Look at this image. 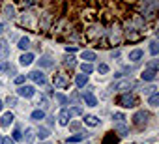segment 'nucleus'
Here are the masks:
<instances>
[{
  "mask_svg": "<svg viewBox=\"0 0 159 144\" xmlns=\"http://www.w3.org/2000/svg\"><path fill=\"white\" fill-rule=\"evenodd\" d=\"M122 34H124V38H125L129 43H137V41H140V39L144 38V34H142V32H139V30L133 26V23H131V21L124 25V28H122Z\"/></svg>",
  "mask_w": 159,
  "mask_h": 144,
  "instance_id": "f257e3e1",
  "label": "nucleus"
},
{
  "mask_svg": "<svg viewBox=\"0 0 159 144\" xmlns=\"http://www.w3.org/2000/svg\"><path fill=\"white\" fill-rule=\"evenodd\" d=\"M157 2H142L140 4V10H142V13H140V17L146 21V19H153L155 17V10H157Z\"/></svg>",
  "mask_w": 159,
  "mask_h": 144,
  "instance_id": "f03ea898",
  "label": "nucleus"
},
{
  "mask_svg": "<svg viewBox=\"0 0 159 144\" xmlns=\"http://www.w3.org/2000/svg\"><path fill=\"white\" fill-rule=\"evenodd\" d=\"M103 34H105L103 26L96 23V25H92V26L86 30V39H90V41H98V43H99V39L103 38Z\"/></svg>",
  "mask_w": 159,
  "mask_h": 144,
  "instance_id": "7ed1b4c3",
  "label": "nucleus"
},
{
  "mask_svg": "<svg viewBox=\"0 0 159 144\" xmlns=\"http://www.w3.org/2000/svg\"><path fill=\"white\" fill-rule=\"evenodd\" d=\"M120 41H122V26L114 21V25L109 30V43L111 45H118Z\"/></svg>",
  "mask_w": 159,
  "mask_h": 144,
  "instance_id": "20e7f679",
  "label": "nucleus"
},
{
  "mask_svg": "<svg viewBox=\"0 0 159 144\" xmlns=\"http://www.w3.org/2000/svg\"><path fill=\"white\" fill-rule=\"evenodd\" d=\"M133 125L135 127H139V129H142L146 124H148V120H150V114L148 112H144V110H137L135 114H133Z\"/></svg>",
  "mask_w": 159,
  "mask_h": 144,
  "instance_id": "39448f33",
  "label": "nucleus"
},
{
  "mask_svg": "<svg viewBox=\"0 0 159 144\" xmlns=\"http://www.w3.org/2000/svg\"><path fill=\"white\" fill-rule=\"evenodd\" d=\"M52 84H54V88H58V90H66V88H69V77L64 75V73H56V75L52 77Z\"/></svg>",
  "mask_w": 159,
  "mask_h": 144,
  "instance_id": "423d86ee",
  "label": "nucleus"
},
{
  "mask_svg": "<svg viewBox=\"0 0 159 144\" xmlns=\"http://www.w3.org/2000/svg\"><path fill=\"white\" fill-rule=\"evenodd\" d=\"M116 103H118L120 107L131 109V107H135V105H137V97H135V96H131V94H122V96H118Z\"/></svg>",
  "mask_w": 159,
  "mask_h": 144,
  "instance_id": "0eeeda50",
  "label": "nucleus"
},
{
  "mask_svg": "<svg viewBox=\"0 0 159 144\" xmlns=\"http://www.w3.org/2000/svg\"><path fill=\"white\" fill-rule=\"evenodd\" d=\"M137 84L131 81V79H127V81H120V83H116V84H112V90L114 92H129L131 88H135Z\"/></svg>",
  "mask_w": 159,
  "mask_h": 144,
  "instance_id": "6e6552de",
  "label": "nucleus"
},
{
  "mask_svg": "<svg viewBox=\"0 0 159 144\" xmlns=\"http://www.w3.org/2000/svg\"><path fill=\"white\" fill-rule=\"evenodd\" d=\"M28 79H32L34 83H38V84H45V75H43V71H39V69H36V71H32V73H28L26 75Z\"/></svg>",
  "mask_w": 159,
  "mask_h": 144,
  "instance_id": "1a4fd4ad",
  "label": "nucleus"
},
{
  "mask_svg": "<svg viewBox=\"0 0 159 144\" xmlns=\"http://www.w3.org/2000/svg\"><path fill=\"white\" fill-rule=\"evenodd\" d=\"M34 94H36V88L34 86H28V84L19 86V90H17V96H21V97H32Z\"/></svg>",
  "mask_w": 159,
  "mask_h": 144,
  "instance_id": "9d476101",
  "label": "nucleus"
},
{
  "mask_svg": "<svg viewBox=\"0 0 159 144\" xmlns=\"http://www.w3.org/2000/svg\"><path fill=\"white\" fill-rule=\"evenodd\" d=\"M83 99H84V103H86L88 107H96V105H98V99H96V96H94L92 92L83 94Z\"/></svg>",
  "mask_w": 159,
  "mask_h": 144,
  "instance_id": "9b49d317",
  "label": "nucleus"
},
{
  "mask_svg": "<svg viewBox=\"0 0 159 144\" xmlns=\"http://www.w3.org/2000/svg\"><path fill=\"white\" fill-rule=\"evenodd\" d=\"M69 120H71L69 110H67V109H62V110H60V114H58V122H60L62 125H67V124H69Z\"/></svg>",
  "mask_w": 159,
  "mask_h": 144,
  "instance_id": "f8f14e48",
  "label": "nucleus"
},
{
  "mask_svg": "<svg viewBox=\"0 0 159 144\" xmlns=\"http://www.w3.org/2000/svg\"><path fill=\"white\" fill-rule=\"evenodd\" d=\"M155 75H157V71L144 69V71H142V75H140V79H142V81H146V83H152V81H155Z\"/></svg>",
  "mask_w": 159,
  "mask_h": 144,
  "instance_id": "ddd939ff",
  "label": "nucleus"
},
{
  "mask_svg": "<svg viewBox=\"0 0 159 144\" xmlns=\"http://www.w3.org/2000/svg\"><path fill=\"white\" fill-rule=\"evenodd\" d=\"M142 56H144V52H142L140 49H133V51L129 52V60H131V62H135V64H137V62H140V60H142Z\"/></svg>",
  "mask_w": 159,
  "mask_h": 144,
  "instance_id": "4468645a",
  "label": "nucleus"
},
{
  "mask_svg": "<svg viewBox=\"0 0 159 144\" xmlns=\"http://www.w3.org/2000/svg\"><path fill=\"white\" fill-rule=\"evenodd\" d=\"M81 58H83V60H86V64H92L98 56H96V52H94V51H83V52H81Z\"/></svg>",
  "mask_w": 159,
  "mask_h": 144,
  "instance_id": "2eb2a0df",
  "label": "nucleus"
},
{
  "mask_svg": "<svg viewBox=\"0 0 159 144\" xmlns=\"http://www.w3.org/2000/svg\"><path fill=\"white\" fill-rule=\"evenodd\" d=\"M19 62H21V65H30L34 62V54L32 52H25V54H21Z\"/></svg>",
  "mask_w": 159,
  "mask_h": 144,
  "instance_id": "dca6fc26",
  "label": "nucleus"
},
{
  "mask_svg": "<svg viewBox=\"0 0 159 144\" xmlns=\"http://www.w3.org/2000/svg\"><path fill=\"white\" fill-rule=\"evenodd\" d=\"M10 124H13V114H11V112H6V114H2L0 125H2V127H8Z\"/></svg>",
  "mask_w": 159,
  "mask_h": 144,
  "instance_id": "f3484780",
  "label": "nucleus"
},
{
  "mask_svg": "<svg viewBox=\"0 0 159 144\" xmlns=\"http://www.w3.org/2000/svg\"><path fill=\"white\" fill-rule=\"evenodd\" d=\"M4 17H8V19H13L15 17V6L13 4L4 6Z\"/></svg>",
  "mask_w": 159,
  "mask_h": 144,
  "instance_id": "a211bd4d",
  "label": "nucleus"
},
{
  "mask_svg": "<svg viewBox=\"0 0 159 144\" xmlns=\"http://www.w3.org/2000/svg\"><path fill=\"white\" fill-rule=\"evenodd\" d=\"M75 83H77V86H79V88H84V86L88 84V77H86V75H77Z\"/></svg>",
  "mask_w": 159,
  "mask_h": 144,
  "instance_id": "6ab92c4d",
  "label": "nucleus"
},
{
  "mask_svg": "<svg viewBox=\"0 0 159 144\" xmlns=\"http://www.w3.org/2000/svg\"><path fill=\"white\" fill-rule=\"evenodd\" d=\"M51 19H52V15H51V13H43V15H41V28H43V30H47V28H49Z\"/></svg>",
  "mask_w": 159,
  "mask_h": 144,
  "instance_id": "aec40b11",
  "label": "nucleus"
},
{
  "mask_svg": "<svg viewBox=\"0 0 159 144\" xmlns=\"http://www.w3.org/2000/svg\"><path fill=\"white\" fill-rule=\"evenodd\" d=\"M39 65H41V67H52V65H54V60H52L51 56H43V58L39 60Z\"/></svg>",
  "mask_w": 159,
  "mask_h": 144,
  "instance_id": "412c9836",
  "label": "nucleus"
},
{
  "mask_svg": "<svg viewBox=\"0 0 159 144\" xmlns=\"http://www.w3.org/2000/svg\"><path fill=\"white\" fill-rule=\"evenodd\" d=\"M34 137H36V131L34 129H26V133H25V144H32Z\"/></svg>",
  "mask_w": 159,
  "mask_h": 144,
  "instance_id": "4be33fe9",
  "label": "nucleus"
},
{
  "mask_svg": "<svg viewBox=\"0 0 159 144\" xmlns=\"http://www.w3.org/2000/svg\"><path fill=\"white\" fill-rule=\"evenodd\" d=\"M86 135H88V133H79V135H73V137H69V138H67V142H69V144H73V142H81V140H84V138H86Z\"/></svg>",
  "mask_w": 159,
  "mask_h": 144,
  "instance_id": "5701e85b",
  "label": "nucleus"
},
{
  "mask_svg": "<svg viewBox=\"0 0 159 144\" xmlns=\"http://www.w3.org/2000/svg\"><path fill=\"white\" fill-rule=\"evenodd\" d=\"M30 118H32L34 122H39V120H43V118H45V112H43V110H39V109H38V110H32Z\"/></svg>",
  "mask_w": 159,
  "mask_h": 144,
  "instance_id": "b1692460",
  "label": "nucleus"
},
{
  "mask_svg": "<svg viewBox=\"0 0 159 144\" xmlns=\"http://www.w3.org/2000/svg\"><path fill=\"white\" fill-rule=\"evenodd\" d=\"M84 122H86L88 125H92V127H96V125L99 124V118H98V116H92V114H90V116H84Z\"/></svg>",
  "mask_w": 159,
  "mask_h": 144,
  "instance_id": "393cba45",
  "label": "nucleus"
},
{
  "mask_svg": "<svg viewBox=\"0 0 159 144\" xmlns=\"http://www.w3.org/2000/svg\"><path fill=\"white\" fill-rule=\"evenodd\" d=\"M116 142H118L116 133H109V135L105 137V140H103V144H116Z\"/></svg>",
  "mask_w": 159,
  "mask_h": 144,
  "instance_id": "a878e982",
  "label": "nucleus"
},
{
  "mask_svg": "<svg viewBox=\"0 0 159 144\" xmlns=\"http://www.w3.org/2000/svg\"><path fill=\"white\" fill-rule=\"evenodd\" d=\"M81 69H83V75H90L92 73V71H94V65L92 64H86V62H83V65H81Z\"/></svg>",
  "mask_w": 159,
  "mask_h": 144,
  "instance_id": "bb28decb",
  "label": "nucleus"
},
{
  "mask_svg": "<svg viewBox=\"0 0 159 144\" xmlns=\"http://www.w3.org/2000/svg\"><path fill=\"white\" fill-rule=\"evenodd\" d=\"M75 64H77V62H75V56H71V54H69V56H66V58H64V65H66V67H69V69H71V67H75Z\"/></svg>",
  "mask_w": 159,
  "mask_h": 144,
  "instance_id": "cd10ccee",
  "label": "nucleus"
},
{
  "mask_svg": "<svg viewBox=\"0 0 159 144\" xmlns=\"http://www.w3.org/2000/svg\"><path fill=\"white\" fill-rule=\"evenodd\" d=\"M8 56H10V47L2 45V47H0V60H6Z\"/></svg>",
  "mask_w": 159,
  "mask_h": 144,
  "instance_id": "c85d7f7f",
  "label": "nucleus"
},
{
  "mask_svg": "<svg viewBox=\"0 0 159 144\" xmlns=\"http://www.w3.org/2000/svg\"><path fill=\"white\" fill-rule=\"evenodd\" d=\"M28 47H30V39H28V38H21V39H19V49L26 51Z\"/></svg>",
  "mask_w": 159,
  "mask_h": 144,
  "instance_id": "c756f323",
  "label": "nucleus"
},
{
  "mask_svg": "<svg viewBox=\"0 0 159 144\" xmlns=\"http://www.w3.org/2000/svg\"><path fill=\"white\" fill-rule=\"evenodd\" d=\"M54 99H56L60 105H67V103H69V99H67L64 94H54Z\"/></svg>",
  "mask_w": 159,
  "mask_h": 144,
  "instance_id": "7c9ffc66",
  "label": "nucleus"
},
{
  "mask_svg": "<svg viewBox=\"0 0 159 144\" xmlns=\"http://www.w3.org/2000/svg\"><path fill=\"white\" fill-rule=\"evenodd\" d=\"M148 103H150L152 107H157V103H159V94H157V92H153V94L150 96V99H148Z\"/></svg>",
  "mask_w": 159,
  "mask_h": 144,
  "instance_id": "2f4dec72",
  "label": "nucleus"
},
{
  "mask_svg": "<svg viewBox=\"0 0 159 144\" xmlns=\"http://www.w3.org/2000/svg\"><path fill=\"white\" fill-rule=\"evenodd\" d=\"M49 135H51V131H49L47 127H39V129H38V137H39L41 140H43V138H47Z\"/></svg>",
  "mask_w": 159,
  "mask_h": 144,
  "instance_id": "473e14b6",
  "label": "nucleus"
},
{
  "mask_svg": "<svg viewBox=\"0 0 159 144\" xmlns=\"http://www.w3.org/2000/svg\"><path fill=\"white\" fill-rule=\"evenodd\" d=\"M150 52H152L153 56H157V52H159V43H157L155 39H153V41L150 43Z\"/></svg>",
  "mask_w": 159,
  "mask_h": 144,
  "instance_id": "72a5a7b5",
  "label": "nucleus"
},
{
  "mask_svg": "<svg viewBox=\"0 0 159 144\" xmlns=\"http://www.w3.org/2000/svg\"><path fill=\"white\" fill-rule=\"evenodd\" d=\"M6 105H8V107H15V105H17V97H15V96H8V97H6Z\"/></svg>",
  "mask_w": 159,
  "mask_h": 144,
  "instance_id": "f704fd0d",
  "label": "nucleus"
},
{
  "mask_svg": "<svg viewBox=\"0 0 159 144\" xmlns=\"http://www.w3.org/2000/svg\"><path fill=\"white\" fill-rule=\"evenodd\" d=\"M116 133H120L118 137H124V135L127 133V127H125L124 124H118V125H116Z\"/></svg>",
  "mask_w": 159,
  "mask_h": 144,
  "instance_id": "c9c22d12",
  "label": "nucleus"
},
{
  "mask_svg": "<svg viewBox=\"0 0 159 144\" xmlns=\"http://www.w3.org/2000/svg\"><path fill=\"white\" fill-rule=\"evenodd\" d=\"M69 110V116H79V114H83V109L81 107H73V109H67Z\"/></svg>",
  "mask_w": 159,
  "mask_h": 144,
  "instance_id": "e433bc0d",
  "label": "nucleus"
},
{
  "mask_svg": "<svg viewBox=\"0 0 159 144\" xmlns=\"http://www.w3.org/2000/svg\"><path fill=\"white\" fill-rule=\"evenodd\" d=\"M114 122H116V125H118V124H124V122H125V116H124L122 112H116V114H114Z\"/></svg>",
  "mask_w": 159,
  "mask_h": 144,
  "instance_id": "4c0bfd02",
  "label": "nucleus"
},
{
  "mask_svg": "<svg viewBox=\"0 0 159 144\" xmlns=\"http://www.w3.org/2000/svg\"><path fill=\"white\" fill-rule=\"evenodd\" d=\"M98 71H99L101 75H105V73H109V65H107V64H99V65H98Z\"/></svg>",
  "mask_w": 159,
  "mask_h": 144,
  "instance_id": "58836bf2",
  "label": "nucleus"
},
{
  "mask_svg": "<svg viewBox=\"0 0 159 144\" xmlns=\"http://www.w3.org/2000/svg\"><path fill=\"white\" fill-rule=\"evenodd\" d=\"M67 125H69L71 131H79V129H81V122H71V124H67Z\"/></svg>",
  "mask_w": 159,
  "mask_h": 144,
  "instance_id": "ea45409f",
  "label": "nucleus"
},
{
  "mask_svg": "<svg viewBox=\"0 0 159 144\" xmlns=\"http://www.w3.org/2000/svg\"><path fill=\"white\" fill-rule=\"evenodd\" d=\"M148 69H150V71H157V60L148 62Z\"/></svg>",
  "mask_w": 159,
  "mask_h": 144,
  "instance_id": "a19ab883",
  "label": "nucleus"
},
{
  "mask_svg": "<svg viewBox=\"0 0 159 144\" xmlns=\"http://www.w3.org/2000/svg\"><path fill=\"white\" fill-rule=\"evenodd\" d=\"M21 138H23V137H21V129H19V127H17V129H15V131H13V138H11V140H13V142H15V140H21Z\"/></svg>",
  "mask_w": 159,
  "mask_h": 144,
  "instance_id": "79ce46f5",
  "label": "nucleus"
},
{
  "mask_svg": "<svg viewBox=\"0 0 159 144\" xmlns=\"http://www.w3.org/2000/svg\"><path fill=\"white\" fill-rule=\"evenodd\" d=\"M25 79H26V75H19V77H15V84H19V86H23V83H25Z\"/></svg>",
  "mask_w": 159,
  "mask_h": 144,
  "instance_id": "37998d69",
  "label": "nucleus"
},
{
  "mask_svg": "<svg viewBox=\"0 0 159 144\" xmlns=\"http://www.w3.org/2000/svg\"><path fill=\"white\" fill-rule=\"evenodd\" d=\"M75 51H77V45H66V52L71 54V52H75Z\"/></svg>",
  "mask_w": 159,
  "mask_h": 144,
  "instance_id": "c03bdc74",
  "label": "nucleus"
},
{
  "mask_svg": "<svg viewBox=\"0 0 159 144\" xmlns=\"http://www.w3.org/2000/svg\"><path fill=\"white\" fill-rule=\"evenodd\" d=\"M2 144H15L10 137H2Z\"/></svg>",
  "mask_w": 159,
  "mask_h": 144,
  "instance_id": "a18cd8bd",
  "label": "nucleus"
},
{
  "mask_svg": "<svg viewBox=\"0 0 159 144\" xmlns=\"http://www.w3.org/2000/svg\"><path fill=\"white\" fill-rule=\"evenodd\" d=\"M4 32V23H0V34Z\"/></svg>",
  "mask_w": 159,
  "mask_h": 144,
  "instance_id": "49530a36",
  "label": "nucleus"
},
{
  "mask_svg": "<svg viewBox=\"0 0 159 144\" xmlns=\"http://www.w3.org/2000/svg\"><path fill=\"white\" fill-rule=\"evenodd\" d=\"M2 109H4V103H2V101H0V110H2Z\"/></svg>",
  "mask_w": 159,
  "mask_h": 144,
  "instance_id": "de8ad7c7",
  "label": "nucleus"
},
{
  "mask_svg": "<svg viewBox=\"0 0 159 144\" xmlns=\"http://www.w3.org/2000/svg\"><path fill=\"white\" fill-rule=\"evenodd\" d=\"M41 144H51V142H41Z\"/></svg>",
  "mask_w": 159,
  "mask_h": 144,
  "instance_id": "09e8293b",
  "label": "nucleus"
},
{
  "mask_svg": "<svg viewBox=\"0 0 159 144\" xmlns=\"http://www.w3.org/2000/svg\"><path fill=\"white\" fill-rule=\"evenodd\" d=\"M0 144H2V137H0Z\"/></svg>",
  "mask_w": 159,
  "mask_h": 144,
  "instance_id": "8fccbe9b",
  "label": "nucleus"
},
{
  "mask_svg": "<svg viewBox=\"0 0 159 144\" xmlns=\"http://www.w3.org/2000/svg\"><path fill=\"white\" fill-rule=\"evenodd\" d=\"M86 144H90V142H86Z\"/></svg>",
  "mask_w": 159,
  "mask_h": 144,
  "instance_id": "3c124183",
  "label": "nucleus"
}]
</instances>
